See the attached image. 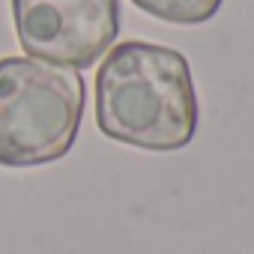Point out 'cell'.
Returning <instances> with one entry per match:
<instances>
[{"instance_id":"3","label":"cell","mask_w":254,"mask_h":254,"mask_svg":"<svg viewBox=\"0 0 254 254\" xmlns=\"http://www.w3.org/2000/svg\"><path fill=\"white\" fill-rule=\"evenodd\" d=\"M12 21L27 57L90 69L120 33V0H12Z\"/></svg>"},{"instance_id":"1","label":"cell","mask_w":254,"mask_h":254,"mask_svg":"<svg viewBox=\"0 0 254 254\" xmlns=\"http://www.w3.org/2000/svg\"><path fill=\"white\" fill-rule=\"evenodd\" d=\"M96 123L111 141L171 153L197 132V93L186 54L153 42H120L96 72Z\"/></svg>"},{"instance_id":"4","label":"cell","mask_w":254,"mask_h":254,"mask_svg":"<svg viewBox=\"0 0 254 254\" xmlns=\"http://www.w3.org/2000/svg\"><path fill=\"white\" fill-rule=\"evenodd\" d=\"M132 3L168 24H203L221 9L224 0H132Z\"/></svg>"},{"instance_id":"2","label":"cell","mask_w":254,"mask_h":254,"mask_svg":"<svg viewBox=\"0 0 254 254\" xmlns=\"http://www.w3.org/2000/svg\"><path fill=\"white\" fill-rule=\"evenodd\" d=\"M84 78L36 57L0 60V165L36 168L63 159L81 129Z\"/></svg>"}]
</instances>
